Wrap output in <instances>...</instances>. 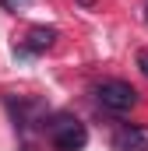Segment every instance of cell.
<instances>
[{
    "label": "cell",
    "instance_id": "cell-1",
    "mask_svg": "<svg viewBox=\"0 0 148 151\" xmlns=\"http://www.w3.org/2000/svg\"><path fill=\"white\" fill-rule=\"evenodd\" d=\"M42 130L49 134V141H53L57 151H81L85 144H88V130H85V123L74 119V116H67V113H57L53 119H46Z\"/></svg>",
    "mask_w": 148,
    "mask_h": 151
},
{
    "label": "cell",
    "instance_id": "cell-8",
    "mask_svg": "<svg viewBox=\"0 0 148 151\" xmlns=\"http://www.w3.org/2000/svg\"><path fill=\"white\" fill-rule=\"evenodd\" d=\"M21 151H32V148H21Z\"/></svg>",
    "mask_w": 148,
    "mask_h": 151
},
{
    "label": "cell",
    "instance_id": "cell-2",
    "mask_svg": "<svg viewBox=\"0 0 148 151\" xmlns=\"http://www.w3.org/2000/svg\"><path fill=\"white\" fill-rule=\"evenodd\" d=\"M95 99H99V106L110 109V113H131V109L138 106V91H134L127 81H116V77L95 84Z\"/></svg>",
    "mask_w": 148,
    "mask_h": 151
},
{
    "label": "cell",
    "instance_id": "cell-6",
    "mask_svg": "<svg viewBox=\"0 0 148 151\" xmlns=\"http://www.w3.org/2000/svg\"><path fill=\"white\" fill-rule=\"evenodd\" d=\"M138 70L148 77V49H141V53H138Z\"/></svg>",
    "mask_w": 148,
    "mask_h": 151
},
{
    "label": "cell",
    "instance_id": "cell-5",
    "mask_svg": "<svg viewBox=\"0 0 148 151\" xmlns=\"http://www.w3.org/2000/svg\"><path fill=\"white\" fill-rule=\"evenodd\" d=\"M32 0H0V7L4 11H18V7H28Z\"/></svg>",
    "mask_w": 148,
    "mask_h": 151
},
{
    "label": "cell",
    "instance_id": "cell-3",
    "mask_svg": "<svg viewBox=\"0 0 148 151\" xmlns=\"http://www.w3.org/2000/svg\"><path fill=\"white\" fill-rule=\"evenodd\" d=\"M110 144H113V151H148V137L138 127H120Z\"/></svg>",
    "mask_w": 148,
    "mask_h": 151
},
{
    "label": "cell",
    "instance_id": "cell-4",
    "mask_svg": "<svg viewBox=\"0 0 148 151\" xmlns=\"http://www.w3.org/2000/svg\"><path fill=\"white\" fill-rule=\"evenodd\" d=\"M57 28L53 25H36V28H28V35H25V49L28 53H46L53 42H57Z\"/></svg>",
    "mask_w": 148,
    "mask_h": 151
},
{
    "label": "cell",
    "instance_id": "cell-7",
    "mask_svg": "<svg viewBox=\"0 0 148 151\" xmlns=\"http://www.w3.org/2000/svg\"><path fill=\"white\" fill-rule=\"evenodd\" d=\"M74 4H81L85 11H92V7H95V0H74Z\"/></svg>",
    "mask_w": 148,
    "mask_h": 151
}]
</instances>
